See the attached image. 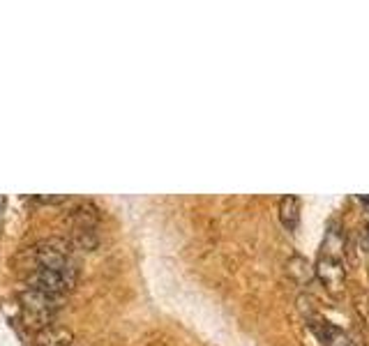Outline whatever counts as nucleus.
Masks as SVG:
<instances>
[{"label":"nucleus","instance_id":"1","mask_svg":"<svg viewBox=\"0 0 369 346\" xmlns=\"http://www.w3.org/2000/svg\"><path fill=\"white\" fill-rule=\"evenodd\" d=\"M344 256H347V240H344V231L337 224H330V229L326 231L323 245H321V254L316 261V277L321 279L330 293L344 289V282H347V263H344Z\"/></svg>","mask_w":369,"mask_h":346},{"label":"nucleus","instance_id":"2","mask_svg":"<svg viewBox=\"0 0 369 346\" xmlns=\"http://www.w3.org/2000/svg\"><path fill=\"white\" fill-rule=\"evenodd\" d=\"M33 268H58V270H76L74 247L67 240L49 238L30 247Z\"/></svg>","mask_w":369,"mask_h":346},{"label":"nucleus","instance_id":"3","mask_svg":"<svg viewBox=\"0 0 369 346\" xmlns=\"http://www.w3.org/2000/svg\"><path fill=\"white\" fill-rule=\"evenodd\" d=\"M28 289L44 291L51 296H67L76 284V270H58V268H33L26 275Z\"/></svg>","mask_w":369,"mask_h":346},{"label":"nucleus","instance_id":"4","mask_svg":"<svg viewBox=\"0 0 369 346\" xmlns=\"http://www.w3.org/2000/svg\"><path fill=\"white\" fill-rule=\"evenodd\" d=\"M19 300L23 305V310L28 312V317H33L37 321H51L65 305V296H51L37 289H23L19 291Z\"/></svg>","mask_w":369,"mask_h":346},{"label":"nucleus","instance_id":"5","mask_svg":"<svg viewBox=\"0 0 369 346\" xmlns=\"http://www.w3.org/2000/svg\"><path fill=\"white\" fill-rule=\"evenodd\" d=\"M309 328L314 330V335H316L326 346H349L351 344V337L344 333V330L337 328V326L328 324V321L309 319Z\"/></svg>","mask_w":369,"mask_h":346},{"label":"nucleus","instance_id":"6","mask_svg":"<svg viewBox=\"0 0 369 346\" xmlns=\"http://www.w3.org/2000/svg\"><path fill=\"white\" fill-rule=\"evenodd\" d=\"M37 346H74V333L65 326H44L35 335Z\"/></svg>","mask_w":369,"mask_h":346},{"label":"nucleus","instance_id":"7","mask_svg":"<svg viewBox=\"0 0 369 346\" xmlns=\"http://www.w3.org/2000/svg\"><path fill=\"white\" fill-rule=\"evenodd\" d=\"M99 219V210L90 203H78L74 210H69V222L72 229H95Z\"/></svg>","mask_w":369,"mask_h":346},{"label":"nucleus","instance_id":"8","mask_svg":"<svg viewBox=\"0 0 369 346\" xmlns=\"http://www.w3.org/2000/svg\"><path fill=\"white\" fill-rule=\"evenodd\" d=\"M279 219L281 224H284L286 231H293L298 222H300V199L293 194H286L281 196L279 201Z\"/></svg>","mask_w":369,"mask_h":346},{"label":"nucleus","instance_id":"9","mask_svg":"<svg viewBox=\"0 0 369 346\" xmlns=\"http://www.w3.org/2000/svg\"><path fill=\"white\" fill-rule=\"evenodd\" d=\"M99 242V235L95 229H72V240H69V245L74 249H95Z\"/></svg>","mask_w":369,"mask_h":346},{"label":"nucleus","instance_id":"10","mask_svg":"<svg viewBox=\"0 0 369 346\" xmlns=\"http://www.w3.org/2000/svg\"><path fill=\"white\" fill-rule=\"evenodd\" d=\"M360 203H363V206H369V196H360Z\"/></svg>","mask_w":369,"mask_h":346},{"label":"nucleus","instance_id":"11","mask_svg":"<svg viewBox=\"0 0 369 346\" xmlns=\"http://www.w3.org/2000/svg\"><path fill=\"white\" fill-rule=\"evenodd\" d=\"M365 235H367V240H369V222H367V226H365Z\"/></svg>","mask_w":369,"mask_h":346}]
</instances>
